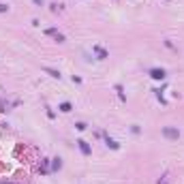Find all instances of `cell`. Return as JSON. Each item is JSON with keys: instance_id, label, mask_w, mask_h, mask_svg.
Wrapping results in <instances>:
<instances>
[{"instance_id": "2e32d148", "label": "cell", "mask_w": 184, "mask_h": 184, "mask_svg": "<svg viewBox=\"0 0 184 184\" xmlns=\"http://www.w3.org/2000/svg\"><path fill=\"white\" fill-rule=\"evenodd\" d=\"M0 112H4V105H2V103H0Z\"/></svg>"}, {"instance_id": "4fadbf2b", "label": "cell", "mask_w": 184, "mask_h": 184, "mask_svg": "<svg viewBox=\"0 0 184 184\" xmlns=\"http://www.w3.org/2000/svg\"><path fill=\"white\" fill-rule=\"evenodd\" d=\"M7 11H9V7L7 4H0V13H7Z\"/></svg>"}, {"instance_id": "9c48e42d", "label": "cell", "mask_w": 184, "mask_h": 184, "mask_svg": "<svg viewBox=\"0 0 184 184\" xmlns=\"http://www.w3.org/2000/svg\"><path fill=\"white\" fill-rule=\"evenodd\" d=\"M71 109H73V105H71V103H62V105H60V112H64V114H69Z\"/></svg>"}, {"instance_id": "277c9868", "label": "cell", "mask_w": 184, "mask_h": 184, "mask_svg": "<svg viewBox=\"0 0 184 184\" xmlns=\"http://www.w3.org/2000/svg\"><path fill=\"white\" fill-rule=\"evenodd\" d=\"M92 51L96 54V58H99V60H105V58H109V54H107L103 47H99V45H94V47H92Z\"/></svg>"}, {"instance_id": "ba28073f", "label": "cell", "mask_w": 184, "mask_h": 184, "mask_svg": "<svg viewBox=\"0 0 184 184\" xmlns=\"http://www.w3.org/2000/svg\"><path fill=\"white\" fill-rule=\"evenodd\" d=\"M60 167H62V161H60V159H54V163H51V169H54V171H58Z\"/></svg>"}, {"instance_id": "6da1fadb", "label": "cell", "mask_w": 184, "mask_h": 184, "mask_svg": "<svg viewBox=\"0 0 184 184\" xmlns=\"http://www.w3.org/2000/svg\"><path fill=\"white\" fill-rule=\"evenodd\" d=\"M163 135L167 137V139L173 141V139H178V137H180V131H178L176 126H165V128H163Z\"/></svg>"}, {"instance_id": "7a4b0ae2", "label": "cell", "mask_w": 184, "mask_h": 184, "mask_svg": "<svg viewBox=\"0 0 184 184\" xmlns=\"http://www.w3.org/2000/svg\"><path fill=\"white\" fill-rule=\"evenodd\" d=\"M45 34H47V36H54V39H56L58 43H64V41H67V39H64V34H62V32H58L56 28H47V30H45Z\"/></svg>"}, {"instance_id": "30bf717a", "label": "cell", "mask_w": 184, "mask_h": 184, "mask_svg": "<svg viewBox=\"0 0 184 184\" xmlns=\"http://www.w3.org/2000/svg\"><path fill=\"white\" fill-rule=\"evenodd\" d=\"M116 92H118V96H120V101H126V96H124V92H122V86H120V84H116Z\"/></svg>"}, {"instance_id": "7c38bea8", "label": "cell", "mask_w": 184, "mask_h": 184, "mask_svg": "<svg viewBox=\"0 0 184 184\" xmlns=\"http://www.w3.org/2000/svg\"><path fill=\"white\" fill-rule=\"evenodd\" d=\"M47 163H49L47 159H43V161H41V165H43V173H47V171H49V169H47Z\"/></svg>"}, {"instance_id": "e0dca14e", "label": "cell", "mask_w": 184, "mask_h": 184, "mask_svg": "<svg viewBox=\"0 0 184 184\" xmlns=\"http://www.w3.org/2000/svg\"><path fill=\"white\" fill-rule=\"evenodd\" d=\"M0 184H13V182H0Z\"/></svg>"}, {"instance_id": "8992f818", "label": "cell", "mask_w": 184, "mask_h": 184, "mask_svg": "<svg viewBox=\"0 0 184 184\" xmlns=\"http://www.w3.org/2000/svg\"><path fill=\"white\" fill-rule=\"evenodd\" d=\"M105 143H107L112 150H118V148H120V143H118L116 139H112V137H105Z\"/></svg>"}, {"instance_id": "5b68a950", "label": "cell", "mask_w": 184, "mask_h": 184, "mask_svg": "<svg viewBox=\"0 0 184 184\" xmlns=\"http://www.w3.org/2000/svg\"><path fill=\"white\" fill-rule=\"evenodd\" d=\"M77 143H79V150H81V154H86V156H88V154L92 152V150H90V146H88V143H86L84 139H79Z\"/></svg>"}, {"instance_id": "3957f363", "label": "cell", "mask_w": 184, "mask_h": 184, "mask_svg": "<svg viewBox=\"0 0 184 184\" xmlns=\"http://www.w3.org/2000/svg\"><path fill=\"white\" fill-rule=\"evenodd\" d=\"M150 77L152 79H165V77H167V73H165V69H152L150 71Z\"/></svg>"}, {"instance_id": "52a82bcc", "label": "cell", "mask_w": 184, "mask_h": 184, "mask_svg": "<svg viewBox=\"0 0 184 184\" xmlns=\"http://www.w3.org/2000/svg\"><path fill=\"white\" fill-rule=\"evenodd\" d=\"M43 71H45V73H49L51 77H56V79H60V71H56V69H49V67H45Z\"/></svg>"}, {"instance_id": "8fae6325", "label": "cell", "mask_w": 184, "mask_h": 184, "mask_svg": "<svg viewBox=\"0 0 184 184\" xmlns=\"http://www.w3.org/2000/svg\"><path fill=\"white\" fill-rule=\"evenodd\" d=\"M75 128H77V131H86L88 126H86V122H77V124H75Z\"/></svg>"}, {"instance_id": "9a60e30c", "label": "cell", "mask_w": 184, "mask_h": 184, "mask_svg": "<svg viewBox=\"0 0 184 184\" xmlns=\"http://www.w3.org/2000/svg\"><path fill=\"white\" fill-rule=\"evenodd\" d=\"M159 184H169V182H167V180H161V182H159Z\"/></svg>"}, {"instance_id": "5bb4252c", "label": "cell", "mask_w": 184, "mask_h": 184, "mask_svg": "<svg viewBox=\"0 0 184 184\" xmlns=\"http://www.w3.org/2000/svg\"><path fill=\"white\" fill-rule=\"evenodd\" d=\"M32 2H34V4H43V0H32Z\"/></svg>"}]
</instances>
